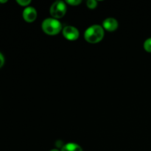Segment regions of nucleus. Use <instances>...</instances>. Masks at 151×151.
I'll return each mask as SVG.
<instances>
[{"instance_id":"obj_2","label":"nucleus","mask_w":151,"mask_h":151,"mask_svg":"<svg viewBox=\"0 0 151 151\" xmlns=\"http://www.w3.org/2000/svg\"><path fill=\"white\" fill-rule=\"evenodd\" d=\"M41 28L47 35H55L63 29V26L58 19L54 18H47L43 21Z\"/></svg>"},{"instance_id":"obj_10","label":"nucleus","mask_w":151,"mask_h":151,"mask_svg":"<svg viewBox=\"0 0 151 151\" xmlns=\"http://www.w3.org/2000/svg\"><path fill=\"white\" fill-rule=\"evenodd\" d=\"M17 4H19V5L22 6V7H28L29 4L31 3L30 0H17L16 1Z\"/></svg>"},{"instance_id":"obj_3","label":"nucleus","mask_w":151,"mask_h":151,"mask_svg":"<svg viewBox=\"0 0 151 151\" xmlns=\"http://www.w3.org/2000/svg\"><path fill=\"white\" fill-rule=\"evenodd\" d=\"M66 10H67V7H66L65 1H55L50 7V13L52 17L56 19H59L65 16Z\"/></svg>"},{"instance_id":"obj_5","label":"nucleus","mask_w":151,"mask_h":151,"mask_svg":"<svg viewBox=\"0 0 151 151\" xmlns=\"http://www.w3.org/2000/svg\"><path fill=\"white\" fill-rule=\"evenodd\" d=\"M37 15L38 14H37L36 10L34 7L28 6V7H25L24 10H23L22 17H23L24 20L25 22H28V23H31V22H33L36 19Z\"/></svg>"},{"instance_id":"obj_4","label":"nucleus","mask_w":151,"mask_h":151,"mask_svg":"<svg viewBox=\"0 0 151 151\" xmlns=\"http://www.w3.org/2000/svg\"><path fill=\"white\" fill-rule=\"evenodd\" d=\"M62 34L66 40L71 41H76L80 36V32L78 28L73 26H70V25H68L63 28Z\"/></svg>"},{"instance_id":"obj_11","label":"nucleus","mask_w":151,"mask_h":151,"mask_svg":"<svg viewBox=\"0 0 151 151\" xmlns=\"http://www.w3.org/2000/svg\"><path fill=\"white\" fill-rule=\"evenodd\" d=\"M65 2L71 6H78L81 3V0H66Z\"/></svg>"},{"instance_id":"obj_1","label":"nucleus","mask_w":151,"mask_h":151,"mask_svg":"<svg viewBox=\"0 0 151 151\" xmlns=\"http://www.w3.org/2000/svg\"><path fill=\"white\" fill-rule=\"evenodd\" d=\"M105 30L100 25L94 24L88 27L84 32V38L90 44H97L104 38Z\"/></svg>"},{"instance_id":"obj_13","label":"nucleus","mask_w":151,"mask_h":151,"mask_svg":"<svg viewBox=\"0 0 151 151\" xmlns=\"http://www.w3.org/2000/svg\"><path fill=\"white\" fill-rule=\"evenodd\" d=\"M7 1V0H4V1H1V0H0V3H6Z\"/></svg>"},{"instance_id":"obj_14","label":"nucleus","mask_w":151,"mask_h":151,"mask_svg":"<svg viewBox=\"0 0 151 151\" xmlns=\"http://www.w3.org/2000/svg\"><path fill=\"white\" fill-rule=\"evenodd\" d=\"M50 151H60V150H58V149H53V150H51Z\"/></svg>"},{"instance_id":"obj_9","label":"nucleus","mask_w":151,"mask_h":151,"mask_svg":"<svg viewBox=\"0 0 151 151\" xmlns=\"http://www.w3.org/2000/svg\"><path fill=\"white\" fill-rule=\"evenodd\" d=\"M86 5L89 9H94L97 7V1L95 0H88L86 2Z\"/></svg>"},{"instance_id":"obj_8","label":"nucleus","mask_w":151,"mask_h":151,"mask_svg":"<svg viewBox=\"0 0 151 151\" xmlns=\"http://www.w3.org/2000/svg\"><path fill=\"white\" fill-rule=\"evenodd\" d=\"M143 47H144L145 50L146 52L151 53V38H149L147 40H145Z\"/></svg>"},{"instance_id":"obj_6","label":"nucleus","mask_w":151,"mask_h":151,"mask_svg":"<svg viewBox=\"0 0 151 151\" xmlns=\"http://www.w3.org/2000/svg\"><path fill=\"white\" fill-rule=\"evenodd\" d=\"M104 30L108 31V32H114L119 27V24L116 19L114 18L109 17L105 19L103 22V26Z\"/></svg>"},{"instance_id":"obj_12","label":"nucleus","mask_w":151,"mask_h":151,"mask_svg":"<svg viewBox=\"0 0 151 151\" xmlns=\"http://www.w3.org/2000/svg\"><path fill=\"white\" fill-rule=\"evenodd\" d=\"M4 57L1 52H0V69L4 66Z\"/></svg>"},{"instance_id":"obj_7","label":"nucleus","mask_w":151,"mask_h":151,"mask_svg":"<svg viewBox=\"0 0 151 151\" xmlns=\"http://www.w3.org/2000/svg\"><path fill=\"white\" fill-rule=\"evenodd\" d=\"M60 151H83L82 147L76 143L69 142L65 144L61 147Z\"/></svg>"}]
</instances>
